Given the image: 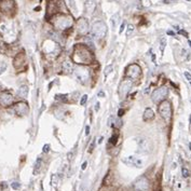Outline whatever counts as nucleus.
Returning <instances> with one entry per match:
<instances>
[{"label": "nucleus", "mask_w": 191, "mask_h": 191, "mask_svg": "<svg viewBox=\"0 0 191 191\" xmlns=\"http://www.w3.org/2000/svg\"><path fill=\"white\" fill-rule=\"evenodd\" d=\"M187 1H190V0H187Z\"/></svg>", "instance_id": "obj_56"}, {"label": "nucleus", "mask_w": 191, "mask_h": 191, "mask_svg": "<svg viewBox=\"0 0 191 191\" xmlns=\"http://www.w3.org/2000/svg\"><path fill=\"white\" fill-rule=\"evenodd\" d=\"M175 1H177V0H163L164 3H172V2H175Z\"/></svg>", "instance_id": "obj_42"}, {"label": "nucleus", "mask_w": 191, "mask_h": 191, "mask_svg": "<svg viewBox=\"0 0 191 191\" xmlns=\"http://www.w3.org/2000/svg\"><path fill=\"white\" fill-rule=\"evenodd\" d=\"M124 114V109H119V111H118V116L119 117H122Z\"/></svg>", "instance_id": "obj_40"}, {"label": "nucleus", "mask_w": 191, "mask_h": 191, "mask_svg": "<svg viewBox=\"0 0 191 191\" xmlns=\"http://www.w3.org/2000/svg\"><path fill=\"white\" fill-rule=\"evenodd\" d=\"M119 138V135L118 134H114L112 136H111V138L109 139V142H111L112 145H116L117 144V140H118Z\"/></svg>", "instance_id": "obj_26"}, {"label": "nucleus", "mask_w": 191, "mask_h": 191, "mask_svg": "<svg viewBox=\"0 0 191 191\" xmlns=\"http://www.w3.org/2000/svg\"><path fill=\"white\" fill-rule=\"evenodd\" d=\"M167 35H171V36H175V34L172 30H167Z\"/></svg>", "instance_id": "obj_48"}, {"label": "nucleus", "mask_w": 191, "mask_h": 191, "mask_svg": "<svg viewBox=\"0 0 191 191\" xmlns=\"http://www.w3.org/2000/svg\"><path fill=\"white\" fill-rule=\"evenodd\" d=\"M13 103V95L10 92H2L0 94V105L8 107Z\"/></svg>", "instance_id": "obj_13"}, {"label": "nucleus", "mask_w": 191, "mask_h": 191, "mask_svg": "<svg viewBox=\"0 0 191 191\" xmlns=\"http://www.w3.org/2000/svg\"><path fill=\"white\" fill-rule=\"evenodd\" d=\"M1 88H2V84H1V83H0V89H1Z\"/></svg>", "instance_id": "obj_53"}, {"label": "nucleus", "mask_w": 191, "mask_h": 191, "mask_svg": "<svg viewBox=\"0 0 191 191\" xmlns=\"http://www.w3.org/2000/svg\"><path fill=\"white\" fill-rule=\"evenodd\" d=\"M159 114L161 116V118L164 120L165 122L171 121L172 118V106L171 103L167 102V101H164V102H161V104L159 105Z\"/></svg>", "instance_id": "obj_4"}, {"label": "nucleus", "mask_w": 191, "mask_h": 191, "mask_svg": "<svg viewBox=\"0 0 191 191\" xmlns=\"http://www.w3.org/2000/svg\"><path fill=\"white\" fill-rule=\"evenodd\" d=\"M86 165H88V162L86 161H84V162L82 163V166H81V168H82V171H84L86 168Z\"/></svg>", "instance_id": "obj_39"}, {"label": "nucleus", "mask_w": 191, "mask_h": 191, "mask_svg": "<svg viewBox=\"0 0 191 191\" xmlns=\"http://www.w3.org/2000/svg\"><path fill=\"white\" fill-rule=\"evenodd\" d=\"M134 188H135V190H137V191L148 190V188H149V180L147 179V177L142 176V177H139V178L134 183Z\"/></svg>", "instance_id": "obj_11"}, {"label": "nucleus", "mask_w": 191, "mask_h": 191, "mask_svg": "<svg viewBox=\"0 0 191 191\" xmlns=\"http://www.w3.org/2000/svg\"><path fill=\"white\" fill-rule=\"evenodd\" d=\"M69 4H70V7H71L73 9H76L75 4H73V0H69Z\"/></svg>", "instance_id": "obj_46"}, {"label": "nucleus", "mask_w": 191, "mask_h": 191, "mask_svg": "<svg viewBox=\"0 0 191 191\" xmlns=\"http://www.w3.org/2000/svg\"><path fill=\"white\" fill-rule=\"evenodd\" d=\"M62 3V0H50L49 3H48V13H47V16L49 15H52L55 12L58 11L60 9V5Z\"/></svg>", "instance_id": "obj_14"}, {"label": "nucleus", "mask_w": 191, "mask_h": 191, "mask_svg": "<svg viewBox=\"0 0 191 191\" xmlns=\"http://www.w3.org/2000/svg\"><path fill=\"white\" fill-rule=\"evenodd\" d=\"M123 162L129 164V165H133V166H137V167H142V159L137 158V157H134V155H130L127 158L123 159Z\"/></svg>", "instance_id": "obj_16"}, {"label": "nucleus", "mask_w": 191, "mask_h": 191, "mask_svg": "<svg viewBox=\"0 0 191 191\" xmlns=\"http://www.w3.org/2000/svg\"><path fill=\"white\" fill-rule=\"evenodd\" d=\"M112 68H114V66H112V65L108 66V67H107V68H106V69H105V76H106V77H107V76H108V73H111V71H112Z\"/></svg>", "instance_id": "obj_32"}, {"label": "nucleus", "mask_w": 191, "mask_h": 191, "mask_svg": "<svg viewBox=\"0 0 191 191\" xmlns=\"http://www.w3.org/2000/svg\"><path fill=\"white\" fill-rule=\"evenodd\" d=\"M49 150H50V145H48V144H47V145H44V146H43V149H42V151H43V152H49Z\"/></svg>", "instance_id": "obj_37"}, {"label": "nucleus", "mask_w": 191, "mask_h": 191, "mask_svg": "<svg viewBox=\"0 0 191 191\" xmlns=\"http://www.w3.org/2000/svg\"><path fill=\"white\" fill-rule=\"evenodd\" d=\"M167 93H168V90H167L166 86H161V88H158L155 89L153 92H152V95H151V99L153 103H160L162 102L164 98L167 96Z\"/></svg>", "instance_id": "obj_6"}, {"label": "nucleus", "mask_w": 191, "mask_h": 191, "mask_svg": "<svg viewBox=\"0 0 191 191\" xmlns=\"http://www.w3.org/2000/svg\"><path fill=\"white\" fill-rule=\"evenodd\" d=\"M155 118V112L151 108H146L145 109V112H144V116H142V119L144 121H150L152 119Z\"/></svg>", "instance_id": "obj_18"}, {"label": "nucleus", "mask_w": 191, "mask_h": 191, "mask_svg": "<svg viewBox=\"0 0 191 191\" xmlns=\"http://www.w3.org/2000/svg\"><path fill=\"white\" fill-rule=\"evenodd\" d=\"M125 76L131 81H134V80H138L140 76H142V68L139 67L137 64H132L126 68Z\"/></svg>", "instance_id": "obj_5"}, {"label": "nucleus", "mask_w": 191, "mask_h": 191, "mask_svg": "<svg viewBox=\"0 0 191 191\" xmlns=\"http://www.w3.org/2000/svg\"><path fill=\"white\" fill-rule=\"evenodd\" d=\"M73 60L80 64H90L94 60L93 53L86 44H77L73 48Z\"/></svg>", "instance_id": "obj_1"}, {"label": "nucleus", "mask_w": 191, "mask_h": 191, "mask_svg": "<svg viewBox=\"0 0 191 191\" xmlns=\"http://www.w3.org/2000/svg\"><path fill=\"white\" fill-rule=\"evenodd\" d=\"M15 3L14 0H1L0 1V10L4 13H10L14 10Z\"/></svg>", "instance_id": "obj_12"}, {"label": "nucleus", "mask_w": 191, "mask_h": 191, "mask_svg": "<svg viewBox=\"0 0 191 191\" xmlns=\"http://www.w3.org/2000/svg\"><path fill=\"white\" fill-rule=\"evenodd\" d=\"M17 95H18V97H27V95H28V86H22L18 89L17 91Z\"/></svg>", "instance_id": "obj_21"}, {"label": "nucleus", "mask_w": 191, "mask_h": 191, "mask_svg": "<svg viewBox=\"0 0 191 191\" xmlns=\"http://www.w3.org/2000/svg\"><path fill=\"white\" fill-rule=\"evenodd\" d=\"M103 139H104V137H101V138H99V140H98V144H102Z\"/></svg>", "instance_id": "obj_49"}, {"label": "nucleus", "mask_w": 191, "mask_h": 191, "mask_svg": "<svg viewBox=\"0 0 191 191\" xmlns=\"http://www.w3.org/2000/svg\"><path fill=\"white\" fill-rule=\"evenodd\" d=\"M86 101H88V95H83L81 98V101H80V105H86Z\"/></svg>", "instance_id": "obj_33"}, {"label": "nucleus", "mask_w": 191, "mask_h": 191, "mask_svg": "<svg viewBox=\"0 0 191 191\" xmlns=\"http://www.w3.org/2000/svg\"><path fill=\"white\" fill-rule=\"evenodd\" d=\"M107 35V26L104 22H95L91 27V38L92 39H102Z\"/></svg>", "instance_id": "obj_3"}, {"label": "nucleus", "mask_w": 191, "mask_h": 191, "mask_svg": "<svg viewBox=\"0 0 191 191\" xmlns=\"http://www.w3.org/2000/svg\"><path fill=\"white\" fill-rule=\"evenodd\" d=\"M24 61H25V55L23 53L16 55V57L14 58V66H15V68H20L21 66L24 64Z\"/></svg>", "instance_id": "obj_20"}, {"label": "nucleus", "mask_w": 191, "mask_h": 191, "mask_svg": "<svg viewBox=\"0 0 191 191\" xmlns=\"http://www.w3.org/2000/svg\"><path fill=\"white\" fill-rule=\"evenodd\" d=\"M73 73L76 75L78 82H80L82 84H84L90 78V70L84 68V67H77L73 70Z\"/></svg>", "instance_id": "obj_7"}, {"label": "nucleus", "mask_w": 191, "mask_h": 191, "mask_svg": "<svg viewBox=\"0 0 191 191\" xmlns=\"http://www.w3.org/2000/svg\"><path fill=\"white\" fill-rule=\"evenodd\" d=\"M98 97H105V92L101 91V92L98 93Z\"/></svg>", "instance_id": "obj_44"}, {"label": "nucleus", "mask_w": 191, "mask_h": 191, "mask_svg": "<svg viewBox=\"0 0 191 191\" xmlns=\"http://www.w3.org/2000/svg\"><path fill=\"white\" fill-rule=\"evenodd\" d=\"M165 47H166V39L163 37V38H161V41H160V52H161L162 55H163V53H164Z\"/></svg>", "instance_id": "obj_23"}, {"label": "nucleus", "mask_w": 191, "mask_h": 191, "mask_svg": "<svg viewBox=\"0 0 191 191\" xmlns=\"http://www.w3.org/2000/svg\"><path fill=\"white\" fill-rule=\"evenodd\" d=\"M132 84H133V81H131L130 79H125L120 83V86H119V94L122 98L125 97L127 93L130 92L131 88H132Z\"/></svg>", "instance_id": "obj_10"}, {"label": "nucleus", "mask_w": 191, "mask_h": 191, "mask_svg": "<svg viewBox=\"0 0 191 191\" xmlns=\"http://www.w3.org/2000/svg\"><path fill=\"white\" fill-rule=\"evenodd\" d=\"M190 125H191V116H190Z\"/></svg>", "instance_id": "obj_54"}, {"label": "nucleus", "mask_w": 191, "mask_h": 191, "mask_svg": "<svg viewBox=\"0 0 191 191\" xmlns=\"http://www.w3.org/2000/svg\"><path fill=\"white\" fill-rule=\"evenodd\" d=\"M5 69H7V64L4 62H0V75L2 73H4Z\"/></svg>", "instance_id": "obj_28"}, {"label": "nucleus", "mask_w": 191, "mask_h": 191, "mask_svg": "<svg viewBox=\"0 0 191 191\" xmlns=\"http://www.w3.org/2000/svg\"><path fill=\"white\" fill-rule=\"evenodd\" d=\"M124 27H125V24H124V23H122L121 27H120V30H119V33L121 34L122 31H123V29H124Z\"/></svg>", "instance_id": "obj_43"}, {"label": "nucleus", "mask_w": 191, "mask_h": 191, "mask_svg": "<svg viewBox=\"0 0 191 191\" xmlns=\"http://www.w3.org/2000/svg\"><path fill=\"white\" fill-rule=\"evenodd\" d=\"M189 147H190V148H189V149H190V150H191V142H190V144H189Z\"/></svg>", "instance_id": "obj_52"}, {"label": "nucleus", "mask_w": 191, "mask_h": 191, "mask_svg": "<svg viewBox=\"0 0 191 191\" xmlns=\"http://www.w3.org/2000/svg\"><path fill=\"white\" fill-rule=\"evenodd\" d=\"M94 146H95V140H94V142L91 144V147H90V150H89L90 152H92V150L94 149Z\"/></svg>", "instance_id": "obj_41"}, {"label": "nucleus", "mask_w": 191, "mask_h": 191, "mask_svg": "<svg viewBox=\"0 0 191 191\" xmlns=\"http://www.w3.org/2000/svg\"><path fill=\"white\" fill-rule=\"evenodd\" d=\"M118 16H119L118 14H114V16L111 17V22H112V27H114V29L116 28V26H117V20H118L117 17Z\"/></svg>", "instance_id": "obj_30"}, {"label": "nucleus", "mask_w": 191, "mask_h": 191, "mask_svg": "<svg viewBox=\"0 0 191 191\" xmlns=\"http://www.w3.org/2000/svg\"><path fill=\"white\" fill-rule=\"evenodd\" d=\"M183 75H185V77H186V79H187V80L191 81V73H188V71H185V73H183Z\"/></svg>", "instance_id": "obj_35"}, {"label": "nucleus", "mask_w": 191, "mask_h": 191, "mask_svg": "<svg viewBox=\"0 0 191 191\" xmlns=\"http://www.w3.org/2000/svg\"><path fill=\"white\" fill-rule=\"evenodd\" d=\"M14 111H15L18 116H25V114H28L29 107L26 103H23V102L17 103V104L14 105Z\"/></svg>", "instance_id": "obj_15"}, {"label": "nucleus", "mask_w": 191, "mask_h": 191, "mask_svg": "<svg viewBox=\"0 0 191 191\" xmlns=\"http://www.w3.org/2000/svg\"><path fill=\"white\" fill-rule=\"evenodd\" d=\"M116 121H117V120H116V118H114V117H112V116H111V117H109V119H108V125H109V126H114V124H116Z\"/></svg>", "instance_id": "obj_29"}, {"label": "nucleus", "mask_w": 191, "mask_h": 191, "mask_svg": "<svg viewBox=\"0 0 191 191\" xmlns=\"http://www.w3.org/2000/svg\"><path fill=\"white\" fill-rule=\"evenodd\" d=\"M95 7H96V4L94 1L92 0H86V2H84V8H86V11L90 14H92L94 12V10H95Z\"/></svg>", "instance_id": "obj_19"}, {"label": "nucleus", "mask_w": 191, "mask_h": 191, "mask_svg": "<svg viewBox=\"0 0 191 191\" xmlns=\"http://www.w3.org/2000/svg\"><path fill=\"white\" fill-rule=\"evenodd\" d=\"M63 70H64V73H68V75L73 73V70H75V68H73V64L70 61H65L64 63H63Z\"/></svg>", "instance_id": "obj_17"}, {"label": "nucleus", "mask_w": 191, "mask_h": 191, "mask_svg": "<svg viewBox=\"0 0 191 191\" xmlns=\"http://www.w3.org/2000/svg\"><path fill=\"white\" fill-rule=\"evenodd\" d=\"M90 134V126L86 125V135H89Z\"/></svg>", "instance_id": "obj_45"}, {"label": "nucleus", "mask_w": 191, "mask_h": 191, "mask_svg": "<svg viewBox=\"0 0 191 191\" xmlns=\"http://www.w3.org/2000/svg\"><path fill=\"white\" fill-rule=\"evenodd\" d=\"M67 158H68V160H69V161H71V160H73V151H70V152H68V153H67Z\"/></svg>", "instance_id": "obj_38"}, {"label": "nucleus", "mask_w": 191, "mask_h": 191, "mask_svg": "<svg viewBox=\"0 0 191 191\" xmlns=\"http://www.w3.org/2000/svg\"><path fill=\"white\" fill-rule=\"evenodd\" d=\"M152 62H155V54L152 55Z\"/></svg>", "instance_id": "obj_50"}, {"label": "nucleus", "mask_w": 191, "mask_h": 191, "mask_svg": "<svg viewBox=\"0 0 191 191\" xmlns=\"http://www.w3.org/2000/svg\"><path fill=\"white\" fill-rule=\"evenodd\" d=\"M99 103H96V105H95V111H98V109H99Z\"/></svg>", "instance_id": "obj_47"}, {"label": "nucleus", "mask_w": 191, "mask_h": 191, "mask_svg": "<svg viewBox=\"0 0 191 191\" xmlns=\"http://www.w3.org/2000/svg\"><path fill=\"white\" fill-rule=\"evenodd\" d=\"M55 99H57V101H66V99H67V95H62V94L56 95V96H55Z\"/></svg>", "instance_id": "obj_31"}, {"label": "nucleus", "mask_w": 191, "mask_h": 191, "mask_svg": "<svg viewBox=\"0 0 191 191\" xmlns=\"http://www.w3.org/2000/svg\"><path fill=\"white\" fill-rule=\"evenodd\" d=\"M41 164H42V160L39 158L36 161V164H35V168H34V173H35V175L38 174V172H39V170H40V167H41Z\"/></svg>", "instance_id": "obj_22"}, {"label": "nucleus", "mask_w": 191, "mask_h": 191, "mask_svg": "<svg viewBox=\"0 0 191 191\" xmlns=\"http://www.w3.org/2000/svg\"><path fill=\"white\" fill-rule=\"evenodd\" d=\"M76 27H77L78 35L83 36V35H86V34L88 33V30H89V22H88L86 18L81 17V18H79V20L77 21Z\"/></svg>", "instance_id": "obj_9"}, {"label": "nucleus", "mask_w": 191, "mask_h": 191, "mask_svg": "<svg viewBox=\"0 0 191 191\" xmlns=\"http://www.w3.org/2000/svg\"><path fill=\"white\" fill-rule=\"evenodd\" d=\"M140 2H142V5L144 8H149V7H151V4H152L150 0H142Z\"/></svg>", "instance_id": "obj_27"}, {"label": "nucleus", "mask_w": 191, "mask_h": 191, "mask_svg": "<svg viewBox=\"0 0 191 191\" xmlns=\"http://www.w3.org/2000/svg\"><path fill=\"white\" fill-rule=\"evenodd\" d=\"M178 34H179V35H183V36L186 37V38H188V37H189L188 33H187V31H185V30H178Z\"/></svg>", "instance_id": "obj_36"}, {"label": "nucleus", "mask_w": 191, "mask_h": 191, "mask_svg": "<svg viewBox=\"0 0 191 191\" xmlns=\"http://www.w3.org/2000/svg\"><path fill=\"white\" fill-rule=\"evenodd\" d=\"M12 188L13 189H15V190H18V189L21 188L20 183H12Z\"/></svg>", "instance_id": "obj_34"}, {"label": "nucleus", "mask_w": 191, "mask_h": 191, "mask_svg": "<svg viewBox=\"0 0 191 191\" xmlns=\"http://www.w3.org/2000/svg\"><path fill=\"white\" fill-rule=\"evenodd\" d=\"M190 86H191V81H190Z\"/></svg>", "instance_id": "obj_55"}, {"label": "nucleus", "mask_w": 191, "mask_h": 191, "mask_svg": "<svg viewBox=\"0 0 191 191\" xmlns=\"http://www.w3.org/2000/svg\"><path fill=\"white\" fill-rule=\"evenodd\" d=\"M134 25H127V27H126V36H131L133 34V31H134Z\"/></svg>", "instance_id": "obj_24"}, {"label": "nucleus", "mask_w": 191, "mask_h": 191, "mask_svg": "<svg viewBox=\"0 0 191 191\" xmlns=\"http://www.w3.org/2000/svg\"><path fill=\"white\" fill-rule=\"evenodd\" d=\"M181 174H183V177L185 178H188L189 176H190V171L186 168V167H183V170H181Z\"/></svg>", "instance_id": "obj_25"}, {"label": "nucleus", "mask_w": 191, "mask_h": 191, "mask_svg": "<svg viewBox=\"0 0 191 191\" xmlns=\"http://www.w3.org/2000/svg\"><path fill=\"white\" fill-rule=\"evenodd\" d=\"M53 25L58 29H66L73 25V17L67 14H57L56 16L53 17Z\"/></svg>", "instance_id": "obj_2"}, {"label": "nucleus", "mask_w": 191, "mask_h": 191, "mask_svg": "<svg viewBox=\"0 0 191 191\" xmlns=\"http://www.w3.org/2000/svg\"><path fill=\"white\" fill-rule=\"evenodd\" d=\"M137 145H138V152L148 153L151 151V142L148 138L145 137L137 138Z\"/></svg>", "instance_id": "obj_8"}, {"label": "nucleus", "mask_w": 191, "mask_h": 191, "mask_svg": "<svg viewBox=\"0 0 191 191\" xmlns=\"http://www.w3.org/2000/svg\"><path fill=\"white\" fill-rule=\"evenodd\" d=\"M188 43H189V45H190V48H191V41H190V40L188 41Z\"/></svg>", "instance_id": "obj_51"}]
</instances>
